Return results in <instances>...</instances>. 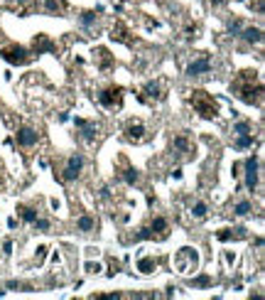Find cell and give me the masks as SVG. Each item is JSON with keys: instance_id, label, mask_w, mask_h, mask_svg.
Returning a JSON list of instances; mask_svg holds the SVG:
<instances>
[{"instance_id": "cell-3", "label": "cell", "mask_w": 265, "mask_h": 300, "mask_svg": "<svg viewBox=\"0 0 265 300\" xmlns=\"http://www.w3.org/2000/svg\"><path fill=\"white\" fill-rule=\"evenodd\" d=\"M175 266L179 273H194L199 266V254L197 249H192V246H184V249H179L175 256Z\"/></svg>"}, {"instance_id": "cell-14", "label": "cell", "mask_w": 265, "mask_h": 300, "mask_svg": "<svg viewBox=\"0 0 265 300\" xmlns=\"http://www.w3.org/2000/svg\"><path fill=\"white\" fill-rule=\"evenodd\" d=\"M219 241H231V239H245V229L243 226H236V229H221L216 234Z\"/></svg>"}, {"instance_id": "cell-1", "label": "cell", "mask_w": 265, "mask_h": 300, "mask_svg": "<svg viewBox=\"0 0 265 300\" xmlns=\"http://www.w3.org/2000/svg\"><path fill=\"white\" fill-rule=\"evenodd\" d=\"M231 91L241 101H245V103H255V106L263 103V81H260L255 69L238 72V77L233 79V84H231Z\"/></svg>"}, {"instance_id": "cell-4", "label": "cell", "mask_w": 265, "mask_h": 300, "mask_svg": "<svg viewBox=\"0 0 265 300\" xmlns=\"http://www.w3.org/2000/svg\"><path fill=\"white\" fill-rule=\"evenodd\" d=\"M96 99L103 109H121L123 106V89L121 86H106L103 91L96 94Z\"/></svg>"}, {"instance_id": "cell-27", "label": "cell", "mask_w": 265, "mask_h": 300, "mask_svg": "<svg viewBox=\"0 0 265 300\" xmlns=\"http://www.w3.org/2000/svg\"><path fill=\"white\" fill-rule=\"evenodd\" d=\"M251 131H253V128H251V123L248 121H241V123H236V126H233V133L236 135H248Z\"/></svg>"}, {"instance_id": "cell-33", "label": "cell", "mask_w": 265, "mask_h": 300, "mask_svg": "<svg viewBox=\"0 0 265 300\" xmlns=\"http://www.w3.org/2000/svg\"><path fill=\"white\" fill-rule=\"evenodd\" d=\"M44 251H47V246H40V249H37V263H42V258H44Z\"/></svg>"}, {"instance_id": "cell-23", "label": "cell", "mask_w": 265, "mask_h": 300, "mask_svg": "<svg viewBox=\"0 0 265 300\" xmlns=\"http://www.w3.org/2000/svg\"><path fill=\"white\" fill-rule=\"evenodd\" d=\"M110 37H113V40H118V42H125V45H130V42H132L130 37H128V30H125L123 25H116V27H113V34H110Z\"/></svg>"}, {"instance_id": "cell-19", "label": "cell", "mask_w": 265, "mask_h": 300, "mask_svg": "<svg viewBox=\"0 0 265 300\" xmlns=\"http://www.w3.org/2000/svg\"><path fill=\"white\" fill-rule=\"evenodd\" d=\"M96 59H99V67L101 69H110L113 67V57H110L108 49H103V47H99L96 49Z\"/></svg>"}, {"instance_id": "cell-35", "label": "cell", "mask_w": 265, "mask_h": 300, "mask_svg": "<svg viewBox=\"0 0 265 300\" xmlns=\"http://www.w3.org/2000/svg\"><path fill=\"white\" fill-rule=\"evenodd\" d=\"M3 251H5V254H10V251H12V244H10V241H5V244H3Z\"/></svg>"}, {"instance_id": "cell-17", "label": "cell", "mask_w": 265, "mask_h": 300, "mask_svg": "<svg viewBox=\"0 0 265 300\" xmlns=\"http://www.w3.org/2000/svg\"><path fill=\"white\" fill-rule=\"evenodd\" d=\"M44 10L54 12V15H64L66 12V0H44Z\"/></svg>"}, {"instance_id": "cell-32", "label": "cell", "mask_w": 265, "mask_h": 300, "mask_svg": "<svg viewBox=\"0 0 265 300\" xmlns=\"http://www.w3.org/2000/svg\"><path fill=\"white\" fill-rule=\"evenodd\" d=\"M27 3H30V0H10V5H17V8H20L22 12H27V8H25Z\"/></svg>"}, {"instance_id": "cell-24", "label": "cell", "mask_w": 265, "mask_h": 300, "mask_svg": "<svg viewBox=\"0 0 265 300\" xmlns=\"http://www.w3.org/2000/svg\"><path fill=\"white\" fill-rule=\"evenodd\" d=\"M206 211H209L206 202H197V204L192 207V217H194V219H204V217H206Z\"/></svg>"}, {"instance_id": "cell-25", "label": "cell", "mask_w": 265, "mask_h": 300, "mask_svg": "<svg viewBox=\"0 0 265 300\" xmlns=\"http://www.w3.org/2000/svg\"><path fill=\"white\" fill-rule=\"evenodd\" d=\"M79 23L84 25V27H91V25L96 23V10H84L81 17H79Z\"/></svg>"}, {"instance_id": "cell-26", "label": "cell", "mask_w": 265, "mask_h": 300, "mask_svg": "<svg viewBox=\"0 0 265 300\" xmlns=\"http://www.w3.org/2000/svg\"><path fill=\"white\" fill-rule=\"evenodd\" d=\"M251 209H253V207H251V202H238V204H236V207H233V211H236V214H238V217H248V214H251Z\"/></svg>"}, {"instance_id": "cell-2", "label": "cell", "mask_w": 265, "mask_h": 300, "mask_svg": "<svg viewBox=\"0 0 265 300\" xmlns=\"http://www.w3.org/2000/svg\"><path fill=\"white\" fill-rule=\"evenodd\" d=\"M189 103L194 106V111L201 116V118H216L219 116V103L214 101V96H209L204 89H194L192 96H189Z\"/></svg>"}, {"instance_id": "cell-5", "label": "cell", "mask_w": 265, "mask_h": 300, "mask_svg": "<svg viewBox=\"0 0 265 300\" xmlns=\"http://www.w3.org/2000/svg\"><path fill=\"white\" fill-rule=\"evenodd\" d=\"M0 55H3V59L8 64H30V59H32V55L20 45H5Z\"/></svg>"}, {"instance_id": "cell-22", "label": "cell", "mask_w": 265, "mask_h": 300, "mask_svg": "<svg viewBox=\"0 0 265 300\" xmlns=\"http://www.w3.org/2000/svg\"><path fill=\"white\" fill-rule=\"evenodd\" d=\"M155 268H157V258H153V256H145L138 261V271H143V273H153Z\"/></svg>"}, {"instance_id": "cell-15", "label": "cell", "mask_w": 265, "mask_h": 300, "mask_svg": "<svg viewBox=\"0 0 265 300\" xmlns=\"http://www.w3.org/2000/svg\"><path fill=\"white\" fill-rule=\"evenodd\" d=\"M243 40H245L248 45H260V42H263V30H260V27H245V30H243Z\"/></svg>"}, {"instance_id": "cell-18", "label": "cell", "mask_w": 265, "mask_h": 300, "mask_svg": "<svg viewBox=\"0 0 265 300\" xmlns=\"http://www.w3.org/2000/svg\"><path fill=\"white\" fill-rule=\"evenodd\" d=\"M150 232H153V239H155V232H157V239H167V222L162 219V217L153 219V224H150Z\"/></svg>"}, {"instance_id": "cell-16", "label": "cell", "mask_w": 265, "mask_h": 300, "mask_svg": "<svg viewBox=\"0 0 265 300\" xmlns=\"http://www.w3.org/2000/svg\"><path fill=\"white\" fill-rule=\"evenodd\" d=\"M147 96L155 99V101L162 99V94H160V84H157V81H150V84H145L143 86V96H140V101H145Z\"/></svg>"}, {"instance_id": "cell-9", "label": "cell", "mask_w": 265, "mask_h": 300, "mask_svg": "<svg viewBox=\"0 0 265 300\" xmlns=\"http://www.w3.org/2000/svg\"><path fill=\"white\" fill-rule=\"evenodd\" d=\"M37 140H40V133L34 128L22 126L20 131H17V145H22V148H32V145H37Z\"/></svg>"}, {"instance_id": "cell-7", "label": "cell", "mask_w": 265, "mask_h": 300, "mask_svg": "<svg viewBox=\"0 0 265 300\" xmlns=\"http://www.w3.org/2000/svg\"><path fill=\"white\" fill-rule=\"evenodd\" d=\"M243 167H245V187L253 192V189L258 187V155L245 157Z\"/></svg>"}, {"instance_id": "cell-8", "label": "cell", "mask_w": 265, "mask_h": 300, "mask_svg": "<svg viewBox=\"0 0 265 300\" xmlns=\"http://www.w3.org/2000/svg\"><path fill=\"white\" fill-rule=\"evenodd\" d=\"M125 138L130 143H143L145 140V126L140 121H128L125 123Z\"/></svg>"}, {"instance_id": "cell-36", "label": "cell", "mask_w": 265, "mask_h": 300, "mask_svg": "<svg viewBox=\"0 0 265 300\" xmlns=\"http://www.w3.org/2000/svg\"><path fill=\"white\" fill-rule=\"evenodd\" d=\"M251 5H253V3H251ZM255 10L263 12V0H255Z\"/></svg>"}, {"instance_id": "cell-12", "label": "cell", "mask_w": 265, "mask_h": 300, "mask_svg": "<svg viewBox=\"0 0 265 300\" xmlns=\"http://www.w3.org/2000/svg\"><path fill=\"white\" fill-rule=\"evenodd\" d=\"M32 49L37 52V55H44V52H54L56 45L47 37V34H37V37H34V42H32Z\"/></svg>"}, {"instance_id": "cell-13", "label": "cell", "mask_w": 265, "mask_h": 300, "mask_svg": "<svg viewBox=\"0 0 265 300\" xmlns=\"http://www.w3.org/2000/svg\"><path fill=\"white\" fill-rule=\"evenodd\" d=\"M77 128H81V133H84V138H86L88 143L96 140V135H99L96 123H88V121H84V118H77Z\"/></svg>"}, {"instance_id": "cell-31", "label": "cell", "mask_w": 265, "mask_h": 300, "mask_svg": "<svg viewBox=\"0 0 265 300\" xmlns=\"http://www.w3.org/2000/svg\"><path fill=\"white\" fill-rule=\"evenodd\" d=\"M211 280L206 276H201V278H197V280H192V286H201V288H204V286H209Z\"/></svg>"}, {"instance_id": "cell-11", "label": "cell", "mask_w": 265, "mask_h": 300, "mask_svg": "<svg viewBox=\"0 0 265 300\" xmlns=\"http://www.w3.org/2000/svg\"><path fill=\"white\" fill-rule=\"evenodd\" d=\"M118 175H121V180L125 185H135V182H138V170L130 167V163H128L125 157H121V170H118Z\"/></svg>"}, {"instance_id": "cell-10", "label": "cell", "mask_w": 265, "mask_h": 300, "mask_svg": "<svg viewBox=\"0 0 265 300\" xmlns=\"http://www.w3.org/2000/svg\"><path fill=\"white\" fill-rule=\"evenodd\" d=\"M211 72V62L209 57H201L197 62H192L187 67V77H201V74H209Z\"/></svg>"}, {"instance_id": "cell-20", "label": "cell", "mask_w": 265, "mask_h": 300, "mask_svg": "<svg viewBox=\"0 0 265 300\" xmlns=\"http://www.w3.org/2000/svg\"><path fill=\"white\" fill-rule=\"evenodd\" d=\"M17 211H20V219L27 224H32L34 219H37V209H32V207H27V204H17Z\"/></svg>"}, {"instance_id": "cell-37", "label": "cell", "mask_w": 265, "mask_h": 300, "mask_svg": "<svg viewBox=\"0 0 265 300\" xmlns=\"http://www.w3.org/2000/svg\"><path fill=\"white\" fill-rule=\"evenodd\" d=\"M211 3H214V5H223L226 0H211Z\"/></svg>"}, {"instance_id": "cell-21", "label": "cell", "mask_w": 265, "mask_h": 300, "mask_svg": "<svg viewBox=\"0 0 265 300\" xmlns=\"http://www.w3.org/2000/svg\"><path fill=\"white\" fill-rule=\"evenodd\" d=\"M77 226H79V232H93V229H96V219L88 217V214H84V217L77 219Z\"/></svg>"}, {"instance_id": "cell-6", "label": "cell", "mask_w": 265, "mask_h": 300, "mask_svg": "<svg viewBox=\"0 0 265 300\" xmlns=\"http://www.w3.org/2000/svg\"><path fill=\"white\" fill-rule=\"evenodd\" d=\"M81 167H84V155H71L69 160H66V165H64V170H62L59 180H64V182L77 180L79 172H81Z\"/></svg>"}, {"instance_id": "cell-29", "label": "cell", "mask_w": 265, "mask_h": 300, "mask_svg": "<svg viewBox=\"0 0 265 300\" xmlns=\"http://www.w3.org/2000/svg\"><path fill=\"white\" fill-rule=\"evenodd\" d=\"M253 145V135H238V140H236V148H251Z\"/></svg>"}, {"instance_id": "cell-30", "label": "cell", "mask_w": 265, "mask_h": 300, "mask_svg": "<svg viewBox=\"0 0 265 300\" xmlns=\"http://www.w3.org/2000/svg\"><path fill=\"white\" fill-rule=\"evenodd\" d=\"M32 226L34 229H40V232H47V229H49V222H47V219H34Z\"/></svg>"}, {"instance_id": "cell-28", "label": "cell", "mask_w": 265, "mask_h": 300, "mask_svg": "<svg viewBox=\"0 0 265 300\" xmlns=\"http://www.w3.org/2000/svg\"><path fill=\"white\" fill-rule=\"evenodd\" d=\"M175 148H177V150H182V153H187V150H189L187 135H177V138H175Z\"/></svg>"}, {"instance_id": "cell-34", "label": "cell", "mask_w": 265, "mask_h": 300, "mask_svg": "<svg viewBox=\"0 0 265 300\" xmlns=\"http://www.w3.org/2000/svg\"><path fill=\"white\" fill-rule=\"evenodd\" d=\"M86 268H88V273H99V271H101L99 263H86Z\"/></svg>"}]
</instances>
